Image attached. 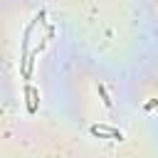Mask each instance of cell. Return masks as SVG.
Returning <instances> with one entry per match:
<instances>
[{"instance_id":"obj_1","label":"cell","mask_w":158,"mask_h":158,"mask_svg":"<svg viewBox=\"0 0 158 158\" xmlns=\"http://www.w3.org/2000/svg\"><path fill=\"white\" fill-rule=\"evenodd\" d=\"M91 133H99V136L109 133V136H114V138H121V131H116V128H109V126H91Z\"/></svg>"},{"instance_id":"obj_2","label":"cell","mask_w":158,"mask_h":158,"mask_svg":"<svg viewBox=\"0 0 158 158\" xmlns=\"http://www.w3.org/2000/svg\"><path fill=\"white\" fill-rule=\"evenodd\" d=\"M99 94H101V99H104V106H106V109H111V99H109V94H106V89H104V86H99Z\"/></svg>"},{"instance_id":"obj_3","label":"cell","mask_w":158,"mask_h":158,"mask_svg":"<svg viewBox=\"0 0 158 158\" xmlns=\"http://www.w3.org/2000/svg\"><path fill=\"white\" fill-rule=\"evenodd\" d=\"M27 94H30V96H35V89H32V86H27ZM35 109H37V104H35V99H32V101H30V111H35Z\"/></svg>"}]
</instances>
